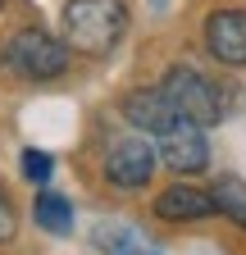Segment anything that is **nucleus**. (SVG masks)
I'll return each instance as SVG.
<instances>
[{"label": "nucleus", "mask_w": 246, "mask_h": 255, "mask_svg": "<svg viewBox=\"0 0 246 255\" xmlns=\"http://www.w3.org/2000/svg\"><path fill=\"white\" fill-rule=\"evenodd\" d=\"M150 173H155V150H150L146 137H119L110 150H105V178L123 191L132 187H146Z\"/></svg>", "instance_id": "20e7f679"}, {"label": "nucleus", "mask_w": 246, "mask_h": 255, "mask_svg": "<svg viewBox=\"0 0 246 255\" xmlns=\"http://www.w3.org/2000/svg\"><path fill=\"white\" fill-rule=\"evenodd\" d=\"M155 214L169 219V223H196V219L214 214V201L196 187H169V191L155 196Z\"/></svg>", "instance_id": "6e6552de"}, {"label": "nucleus", "mask_w": 246, "mask_h": 255, "mask_svg": "<svg viewBox=\"0 0 246 255\" xmlns=\"http://www.w3.org/2000/svg\"><path fill=\"white\" fill-rule=\"evenodd\" d=\"M128 32L123 0H69L64 5V37L82 55H110Z\"/></svg>", "instance_id": "f257e3e1"}, {"label": "nucleus", "mask_w": 246, "mask_h": 255, "mask_svg": "<svg viewBox=\"0 0 246 255\" xmlns=\"http://www.w3.org/2000/svg\"><path fill=\"white\" fill-rule=\"evenodd\" d=\"M160 91L169 96V105L178 110V119H187L196 128H210V123L224 119V87H214L205 73L187 69V64L169 69V78H164Z\"/></svg>", "instance_id": "f03ea898"}, {"label": "nucleus", "mask_w": 246, "mask_h": 255, "mask_svg": "<svg viewBox=\"0 0 246 255\" xmlns=\"http://www.w3.org/2000/svg\"><path fill=\"white\" fill-rule=\"evenodd\" d=\"M5 59H9V69L27 82H50L64 73V64H69V50L59 46L50 32L41 27H23L18 37L5 46Z\"/></svg>", "instance_id": "7ed1b4c3"}, {"label": "nucleus", "mask_w": 246, "mask_h": 255, "mask_svg": "<svg viewBox=\"0 0 246 255\" xmlns=\"http://www.w3.org/2000/svg\"><path fill=\"white\" fill-rule=\"evenodd\" d=\"M210 201L219 214H228L233 223H246V182L242 178H219L210 191Z\"/></svg>", "instance_id": "9d476101"}, {"label": "nucleus", "mask_w": 246, "mask_h": 255, "mask_svg": "<svg viewBox=\"0 0 246 255\" xmlns=\"http://www.w3.org/2000/svg\"><path fill=\"white\" fill-rule=\"evenodd\" d=\"M32 219L41 223L50 237H64V233L73 228V205H69L64 196H55V191H41L37 205H32Z\"/></svg>", "instance_id": "1a4fd4ad"}, {"label": "nucleus", "mask_w": 246, "mask_h": 255, "mask_svg": "<svg viewBox=\"0 0 246 255\" xmlns=\"http://www.w3.org/2000/svg\"><path fill=\"white\" fill-rule=\"evenodd\" d=\"M123 119H128L132 128H141V132L160 137L164 128H173L178 110L169 105V96H164V91H132L128 101H123Z\"/></svg>", "instance_id": "0eeeda50"}, {"label": "nucleus", "mask_w": 246, "mask_h": 255, "mask_svg": "<svg viewBox=\"0 0 246 255\" xmlns=\"http://www.w3.org/2000/svg\"><path fill=\"white\" fill-rule=\"evenodd\" d=\"M50 169H55V159H50L46 150H23V173L32 178V182H46Z\"/></svg>", "instance_id": "9b49d317"}, {"label": "nucleus", "mask_w": 246, "mask_h": 255, "mask_svg": "<svg viewBox=\"0 0 246 255\" xmlns=\"http://www.w3.org/2000/svg\"><path fill=\"white\" fill-rule=\"evenodd\" d=\"M160 159L173 169V173H201L210 164V146H205V132L187 119H173V128L160 132Z\"/></svg>", "instance_id": "39448f33"}, {"label": "nucleus", "mask_w": 246, "mask_h": 255, "mask_svg": "<svg viewBox=\"0 0 246 255\" xmlns=\"http://www.w3.org/2000/svg\"><path fill=\"white\" fill-rule=\"evenodd\" d=\"M205 46L219 64L242 69L246 64V9H219L205 23Z\"/></svg>", "instance_id": "423d86ee"}, {"label": "nucleus", "mask_w": 246, "mask_h": 255, "mask_svg": "<svg viewBox=\"0 0 246 255\" xmlns=\"http://www.w3.org/2000/svg\"><path fill=\"white\" fill-rule=\"evenodd\" d=\"M18 233V214H14V201L5 196V187H0V242H9Z\"/></svg>", "instance_id": "f8f14e48"}]
</instances>
